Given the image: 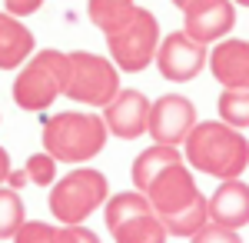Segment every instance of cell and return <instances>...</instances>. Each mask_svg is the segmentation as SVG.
<instances>
[{
	"instance_id": "6da1fadb",
	"label": "cell",
	"mask_w": 249,
	"mask_h": 243,
	"mask_svg": "<svg viewBox=\"0 0 249 243\" xmlns=\"http://www.w3.org/2000/svg\"><path fill=\"white\" fill-rule=\"evenodd\" d=\"M143 193H146L150 206L156 210V217L163 220L166 237H186L190 240L199 226L210 223L206 197L199 193L186 163H173V167L160 170Z\"/></svg>"
},
{
	"instance_id": "7a4b0ae2",
	"label": "cell",
	"mask_w": 249,
	"mask_h": 243,
	"mask_svg": "<svg viewBox=\"0 0 249 243\" xmlns=\"http://www.w3.org/2000/svg\"><path fill=\"white\" fill-rule=\"evenodd\" d=\"M183 160L196 173L230 180L249 167V140L243 137V130H236L223 120H203L186 133Z\"/></svg>"
},
{
	"instance_id": "3957f363",
	"label": "cell",
	"mask_w": 249,
	"mask_h": 243,
	"mask_svg": "<svg viewBox=\"0 0 249 243\" xmlns=\"http://www.w3.org/2000/svg\"><path fill=\"white\" fill-rule=\"evenodd\" d=\"M107 123L96 113L63 110L43 120V150L57 163H87L107 143Z\"/></svg>"
},
{
	"instance_id": "277c9868",
	"label": "cell",
	"mask_w": 249,
	"mask_h": 243,
	"mask_svg": "<svg viewBox=\"0 0 249 243\" xmlns=\"http://www.w3.org/2000/svg\"><path fill=\"white\" fill-rule=\"evenodd\" d=\"M67 80H70V54L63 50H37L20 63V74L14 80V103L27 113L47 110L60 94H67Z\"/></svg>"
},
{
	"instance_id": "5b68a950",
	"label": "cell",
	"mask_w": 249,
	"mask_h": 243,
	"mask_svg": "<svg viewBox=\"0 0 249 243\" xmlns=\"http://www.w3.org/2000/svg\"><path fill=\"white\" fill-rule=\"evenodd\" d=\"M107 197H110V180L93 167H77L73 173H63V180H53L47 203L63 226H77L107 203Z\"/></svg>"
},
{
	"instance_id": "8992f818",
	"label": "cell",
	"mask_w": 249,
	"mask_h": 243,
	"mask_svg": "<svg viewBox=\"0 0 249 243\" xmlns=\"http://www.w3.org/2000/svg\"><path fill=\"white\" fill-rule=\"evenodd\" d=\"M103 217L116 243H166V226L143 190H123L116 197H107Z\"/></svg>"
},
{
	"instance_id": "52a82bcc",
	"label": "cell",
	"mask_w": 249,
	"mask_h": 243,
	"mask_svg": "<svg viewBox=\"0 0 249 243\" xmlns=\"http://www.w3.org/2000/svg\"><path fill=\"white\" fill-rule=\"evenodd\" d=\"M107 47H110V60L116 63V70H126V74L146 70V67L156 60L160 20H156L150 10L136 7L116 30L107 34Z\"/></svg>"
},
{
	"instance_id": "ba28073f",
	"label": "cell",
	"mask_w": 249,
	"mask_h": 243,
	"mask_svg": "<svg viewBox=\"0 0 249 243\" xmlns=\"http://www.w3.org/2000/svg\"><path fill=\"white\" fill-rule=\"evenodd\" d=\"M120 94V70L113 60L90 50H73L70 54V80H67V94L83 107H107Z\"/></svg>"
},
{
	"instance_id": "9c48e42d",
	"label": "cell",
	"mask_w": 249,
	"mask_h": 243,
	"mask_svg": "<svg viewBox=\"0 0 249 243\" xmlns=\"http://www.w3.org/2000/svg\"><path fill=\"white\" fill-rule=\"evenodd\" d=\"M210 60L206 43H199L196 37H190L186 30H176L170 37H160L156 47V67L170 83H186L199 74Z\"/></svg>"
},
{
	"instance_id": "30bf717a",
	"label": "cell",
	"mask_w": 249,
	"mask_h": 243,
	"mask_svg": "<svg viewBox=\"0 0 249 243\" xmlns=\"http://www.w3.org/2000/svg\"><path fill=\"white\" fill-rule=\"evenodd\" d=\"M196 127V107L186 97L179 94H166L156 103H150V123L146 133L153 137V143L163 147H183L186 133Z\"/></svg>"
},
{
	"instance_id": "8fae6325",
	"label": "cell",
	"mask_w": 249,
	"mask_h": 243,
	"mask_svg": "<svg viewBox=\"0 0 249 243\" xmlns=\"http://www.w3.org/2000/svg\"><path fill=\"white\" fill-rule=\"evenodd\" d=\"M236 27V3L232 0H190L183 7V30L199 43L223 40Z\"/></svg>"
},
{
	"instance_id": "7c38bea8",
	"label": "cell",
	"mask_w": 249,
	"mask_h": 243,
	"mask_svg": "<svg viewBox=\"0 0 249 243\" xmlns=\"http://www.w3.org/2000/svg\"><path fill=\"white\" fill-rule=\"evenodd\" d=\"M103 123L120 140L143 137L146 123H150V100H146V94H140V90H120L103 107Z\"/></svg>"
},
{
	"instance_id": "4fadbf2b",
	"label": "cell",
	"mask_w": 249,
	"mask_h": 243,
	"mask_svg": "<svg viewBox=\"0 0 249 243\" xmlns=\"http://www.w3.org/2000/svg\"><path fill=\"white\" fill-rule=\"evenodd\" d=\"M206 206H210V223L230 226V230L246 226L249 223V183H243L239 177L223 180L219 187L213 190Z\"/></svg>"
},
{
	"instance_id": "5bb4252c",
	"label": "cell",
	"mask_w": 249,
	"mask_h": 243,
	"mask_svg": "<svg viewBox=\"0 0 249 243\" xmlns=\"http://www.w3.org/2000/svg\"><path fill=\"white\" fill-rule=\"evenodd\" d=\"M206 67L219 87H249V40H216Z\"/></svg>"
},
{
	"instance_id": "9a60e30c",
	"label": "cell",
	"mask_w": 249,
	"mask_h": 243,
	"mask_svg": "<svg viewBox=\"0 0 249 243\" xmlns=\"http://www.w3.org/2000/svg\"><path fill=\"white\" fill-rule=\"evenodd\" d=\"M34 54L30 27L14 14H0V70H14Z\"/></svg>"
},
{
	"instance_id": "2e32d148",
	"label": "cell",
	"mask_w": 249,
	"mask_h": 243,
	"mask_svg": "<svg viewBox=\"0 0 249 243\" xmlns=\"http://www.w3.org/2000/svg\"><path fill=\"white\" fill-rule=\"evenodd\" d=\"M173 163H183V153L179 147H163V143H156V147H146L140 157L133 160V170H130V177H133V187L136 190H146L153 183V177L160 170L173 167Z\"/></svg>"
},
{
	"instance_id": "e0dca14e",
	"label": "cell",
	"mask_w": 249,
	"mask_h": 243,
	"mask_svg": "<svg viewBox=\"0 0 249 243\" xmlns=\"http://www.w3.org/2000/svg\"><path fill=\"white\" fill-rule=\"evenodd\" d=\"M136 10V0H87V14L96 30L110 34Z\"/></svg>"
},
{
	"instance_id": "ac0fdd59",
	"label": "cell",
	"mask_w": 249,
	"mask_h": 243,
	"mask_svg": "<svg viewBox=\"0 0 249 243\" xmlns=\"http://www.w3.org/2000/svg\"><path fill=\"white\" fill-rule=\"evenodd\" d=\"M216 110H219L223 123H230L236 130H246L249 127V87H223Z\"/></svg>"
},
{
	"instance_id": "d6986e66",
	"label": "cell",
	"mask_w": 249,
	"mask_h": 243,
	"mask_svg": "<svg viewBox=\"0 0 249 243\" xmlns=\"http://www.w3.org/2000/svg\"><path fill=\"white\" fill-rule=\"evenodd\" d=\"M23 223V200L14 187H0V240H14Z\"/></svg>"
},
{
	"instance_id": "ffe728a7",
	"label": "cell",
	"mask_w": 249,
	"mask_h": 243,
	"mask_svg": "<svg viewBox=\"0 0 249 243\" xmlns=\"http://www.w3.org/2000/svg\"><path fill=\"white\" fill-rule=\"evenodd\" d=\"M23 170H27V180H30L34 187H53V180H57V160H53L47 150L30 153Z\"/></svg>"
},
{
	"instance_id": "44dd1931",
	"label": "cell",
	"mask_w": 249,
	"mask_h": 243,
	"mask_svg": "<svg viewBox=\"0 0 249 243\" xmlns=\"http://www.w3.org/2000/svg\"><path fill=\"white\" fill-rule=\"evenodd\" d=\"M53 230L57 226H50V223H43V220H23L20 223V230L14 233V243H50L53 240Z\"/></svg>"
},
{
	"instance_id": "7402d4cb",
	"label": "cell",
	"mask_w": 249,
	"mask_h": 243,
	"mask_svg": "<svg viewBox=\"0 0 249 243\" xmlns=\"http://www.w3.org/2000/svg\"><path fill=\"white\" fill-rule=\"evenodd\" d=\"M190 243H243V237H239L236 230H230V226L206 223V226H199V230L190 237Z\"/></svg>"
},
{
	"instance_id": "603a6c76",
	"label": "cell",
	"mask_w": 249,
	"mask_h": 243,
	"mask_svg": "<svg viewBox=\"0 0 249 243\" xmlns=\"http://www.w3.org/2000/svg\"><path fill=\"white\" fill-rule=\"evenodd\" d=\"M50 243H100V237H96L93 230L77 223V226H57Z\"/></svg>"
},
{
	"instance_id": "cb8c5ba5",
	"label": "cell",
	"mask_w": 249,
	"mask_h": 243,
	"mask_svg": "<svg viewBox=\"0 0 249 243\" xmlns=\"http://www.w3.org/2000/svg\"><path fill=\"white\" fill-rule=\"evenodd\" d=\"M3 7L14 17H27V14H37L40 7H43V0H3Z\"/></svg>"
},
{
	"instance_id": "d4e9b609",
	"label": "cell",
	"mask_w": 249,
	"mask_h": 243,
	"mask_svg": "<svg viewBox=\"0 0 249 243\" xmlns=\"http://www.w3.org/2000/svg\"><path fill=\"white\" fill-rule=\"evenodd\" d=\"M10 177V157H7V150L0 147V183Z\"/></svg>"
},
{
	"instance_id": "484cf974",
	"label": "cell",
	"mask_w": 249,
	"mask_h": 243,
	"mask_svg": "<svg viewBox=\"0 0 249 243\" xmlns=\"http://www.w3.org/2000/svg\"><path fill=\"white\" fill-rule=\"evenodd\" d=\"M173 7H179V10H183V7H186V3H190V0H170Z\"/></svg>"
},
{
	"instance_id": "4316f807",
	"label": "cell",
	"mask_w": 249,
	"mask_h": 243,
	"mask_svg": "<svg viewBox=\"0 0 249 243\" xmlns=\"http://www.w3.org/2000/svg\"><path fill=\"white\" fill-rule=\"evenodd\" d=\"M232 3H239V7H249V0H232Z\"/></svg>"
}]
</instances>
